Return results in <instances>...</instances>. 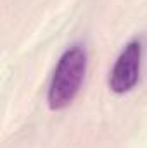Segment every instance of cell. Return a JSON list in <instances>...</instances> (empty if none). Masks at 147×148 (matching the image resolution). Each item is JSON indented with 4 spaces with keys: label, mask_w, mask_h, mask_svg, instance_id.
<instances>
[{
    "label": "cell",
    "mask_w": 147,
    "mask_h": 148,
    "mask_svg": "<svg viewBox=\"0 0 147 148\" xmlns=\"http://www.w3.org/2000/svg\"><path fill=\"white\" fill-rule=\"evenodd\" d=\"M144 47L140 40H132L118 55L109 74V88L116 95H125L135 88L140 77Z\"/></svg>",
    "instance_id": "cell-2"
},
{
    "label": "cell",
    "mask_w": 147,
    "mask_h": 148,
    "mask_svg": "<svg viewBox=\"0 0 147 148\" xmlns=\"http://www.w3.org/2000/svg\"><path fill=\"white\" fill-rule=\"evenodd\" d=\"M87 73V52L81 45L69 47L59 59L47 91V103L50 110H62L69 107L80 93Z\"/></svg>",
    "instance_id": "cell-1"
}]
</instances>
